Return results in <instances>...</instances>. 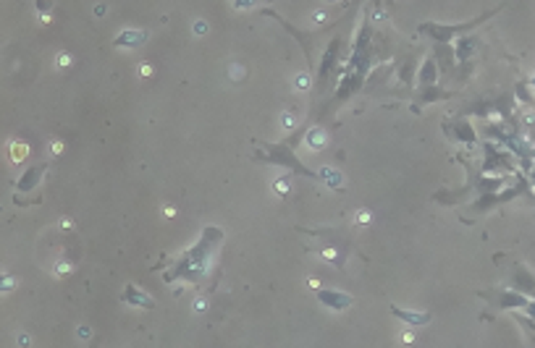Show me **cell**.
Instances as JSON below:
<instances>
[{
	"instance_id": "3957f363",
	"label": "cell",
	"mask_w": 535,
	"mask_h": 348,
	"mask_svg": "<svg viewBox=\"0 0 535 348\" xmlns=\"http://www.w3.org/2000/svg\"><path fill=\"white\" fill-rule=\"evenodd\" d=\"M328 3H336V0H328Z\"/></svg>"
},
{
	"instance_id": "6da1fadb",
	"label": "cell",
	"mask_w": 535,
	"mask_h": 348,
	"mask_svg": "<svg viewBox=\"0 0 535 348\" xmlns=\"http://www.w3.org/2000/svg\"><path fill=\"white\" fill-rule=\"evenodd\" d=\"M318 298L331 307L334 312H341V309L351 307V296L349 293H341V290H318Z\"/></svg>"
},
{
	"instance_id": "7a4b0ae2",
	"label": "cell",
	"mask_w": 535,
	"mask_h": 348,
	"mask_svg": "<svg viewBox=\"0 0 535 348\" xmlns=\"http://www.w3.org/2000/svg\"><path fill=\"white\" fill-rule=\"evenodd\" d=\"M391 315L401 317V320H407V322H415V325L430 322V315H415V312H404V309H399V307H391Z\"/></svg>"
}]
</instances>
